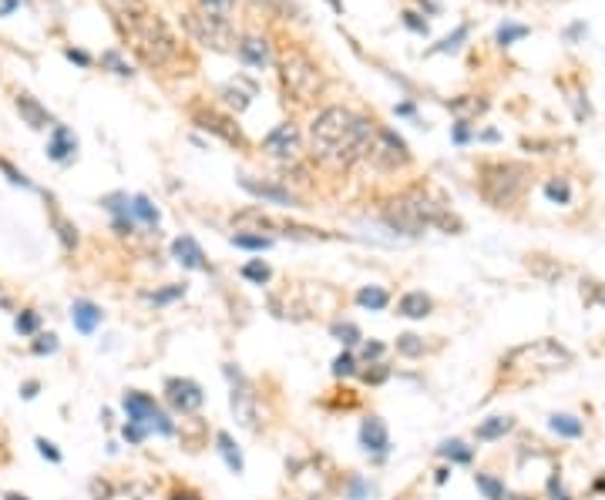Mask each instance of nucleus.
<instances>
[{
	"label": "nucleus",
	"instance_id": "f257e3e1",
	"mask_svg": "<svg viewBox=\"0 0 605 500\" xmlns=\"http://www.w3.org/2000/svg\"><path fill=\"white\" fill-rule=\"evenodd\" d=\"M374 135L377 125H370L367 118L353 115L347 108H326L309 128V152L320 165L343 171L370 154Z\"/></svg>",
	"mask_w": 605,
	"mask_h": 500
},
{
	"label": "nucleus",
	"instance_id": "f03ea898",
	"mask_svg": "<svg viewBox=\"0 0 605 500\" xmlns=\"http://www.w3.org/2000/svg\"><path fill=\"white\" fill-rule=\"evenodd\" d=\"M104 7L115 13L118 30L125 34L128 47L148 67H168L179 57V40L165 27V21L145 7V0H104Z\"/></svg>",
	"mask_w": 605,
	"mask_h": 500
},
{
	"label": "nucleus",
	"instance_id": "7ed1b4c3",
	"mask_svg": "<svg viewBox=\"0 0 605 500\" xmlns=\"http://www.w3.org/2000/svg\"><path fill=\"white\" fill-rule=\"evenodd\" d=\"M528 175L531 171L518 161H488V165H481V175H477V192L488 205L508 208L525 195Z\"/></svg>",
	"mask_w": 605,
	"mask_h": 500
},
{
	"label": "nucleus",
	"instance_id": "20e7f679",
	"mask_svg": "<svg viewBox=\"0 0 605 500\" xmlns=\"http://www.w3.org/2000/svg\"><path fill=\"white\" fill-rule=\"evenodd\" d=\"M508 370L521 373V380H538L545 373L565 370L572 366V353L565 346H558L555 339H538V343H528V346H518L508 353Z\"/></svg>",
	"mask_w": 605,
	"mask_h": 500
},
{
	"label": "nucleus",
	"instance_id": "39448f33",
	"mask_svg": "<svg viewBox=\"0 0 605 500\" xmlns=\"http://www.w3.org/2000/svg\"><path fill=\"white\" fill-rule=\"evenodd\" d=\"M279 71H283V84L289 88V94H296L299 101L313 98L320 88V67L299 47H286L283 57H279Z\"/></svg>",
	"mask_w": 605,
	"mask_h": 500
},
{
	"label": "nucleus",
	"instance_id": "423d86ee",
	"mask_svg": "<svg viewBox=\"0 0 605 500\" xmlns=\"http://www.w3.org/2000/svg\"><path fill=\"white\" fill-rule=\"evenodd\" d=\"M121 407H125V413H128V424H142V426H148V430H158L162 436L175 433L172 420L158 410V403H155L148 393H142V390H128V393L121 397Z\"/></svg>",
	"mask_w": 605,
	"mask_h": 500
},
{
	"label": "nucleus",
	"instance_id": "0eeeda50",
	"mask_svg": "<svg viewBox=\"0 0 605 500\" xmlns=\"http://www.w3.org/2000/svg\"><path fill=\"white\" fill-rule=\"evenodd\" d=\"M226 376H229V407H232V416H235V424L245 426V430H256V390L252 383L245 380L243 373L235 370V366H226Z\"/></svg>",
	"mask_w": 605,
	"mask_h": 500
},
{
	"label": "nucleus",
	"instance_id": "6e6552de",
	"mask_svg": "<svg viewBox=\"0 0 605 500\" xmlns=\"http://www.w3.org/2000/svg\"><path fill=\"white\" fill-rule=\"evenodd\" d=\"M377 168H384V171H397L411 161V152H407V142L400 138L397 131L390 128H377L374 135V144H370V154H367Z\"/></svg>",
	"mask_w": 605,
	"mask_h": 500
},
{
	"label": "nucleus",
	"instance_id": "1a4fd4ad",
	"mask_svg": "<svg viewBox=\"0 0 605 500\" xmlns=\"http://www.w3.org/2000/svg\"><path fill=\"white\" fill-rule=\"evenodd\" d=\"M185 27L202 47H212V51H232V44H235L229 21H216V17H206V13H189Z\"/></svg>",
	"mask_w": 605,
	"mask_h": 500
},
{
	"label": "nucleus",
	"instance_id": "9d476101",
	"mask_svg": "<svg viewBox=\"0 0 605 500\" xmlns=\"http://www.w3.org/2000/svg\"><path fill=\"white\" fill-rule=\"evenodd\" d=\"M165 399L172 403L175 413H195L206 403V393H202V386L195 383V380L172 376V380H165Z\"/></svg>",
	"mask_w": 605,
	"mask_h": 500
},
{
	"label": "nucleus",
	"instance_id": "9b49d317",
	"mask_svg": "<svg viewBox=\"0 0 605 500\" xmlns=\"http://www.w3.org/2000/svg\"><path fill=\"white\" fill-rule=\"evenodd\" d=\"M262 148H266V154H272V158H279V161H296L299 158V131L296 125H279V128H272L270 135H266V142H262Z\"/></svg>",
	"mask_w": 605,
	"mask_h": 500
},
{
	"label": "nucleus",
	"instance_id": "f8f14e48",
	"mask_svg": "<svg viewBox=\"0 0 605 500\" xmlns=\"http://www.w3.org/2000/svg\"><path fill=\"white\" fill-rule=\"evenodd\" d=\"M360 447L367 453H374L377 460H384L387 450H390V433H387V424L380 416H367L360 424Z\"/></svg>",
	"mask_w": 605,
	"mask_h": 500
},
{
	"label": "nucleus",
	"instance_id": "ddd939ff",
	"mask_svg": "<svg viewBox=\"0 0 605 500\" xmlns=\"http://www.w3.org/2000/svg\"><path fill=\"white\" fill-rule=\"evenodd\" d=\"M239 185H243L249 195L262 198V202H272V205H286V208L296 205V195L289 192V188H279V185H270V181H256V178H249V175H243V178H239Z\"/></svg>",
	"mask_w": 605,
	"mask_h": 500
},
{
	"label": "nucleus",
	"instance_id": "4468645a",
	"mask_svg": "<svg viewBox=\"0 0 605 500\" xmlns=\"http://www.w3.org/2000/svg\"><path fill=\"white\" fill-rule=\"evenodd\" d=\"M172 256H175V262L185 266V269H209L206 252H202V245L195 242L192 235H179V239L172 242Z\"/></svg>",
	"mask_w": 605,
	"mask_h": 500
},
{
	"label": "nucleus",
	"instance_id": "2eb2a0df",
	"mask_svg": "<svg viewBox=\"0 0 605 500\" xmlns=\"http://www.w3.org/2000/svg\"><path fill=\"white\" fill-rule=\"evenodd\" d=\"M71 322H74V329L81 336H91L101 326V309L94 302H88V299H74L71 302Z\"/></svg>",
	"mask_w": 605,
	"mask_h": 500
},
{
	"label": "nucleus",
	"instance_id": "dca6fc26",
	"mask_svg": "<svg viewBox=\"0 0 605 500\" xmlns=\"http://www.w3.org/2000/svg\"><path fill=\"white\" fill-rule=\"evenodd\" d=\"M434 312V299L427 292H407L400 295L397 302V316H404V319H427Z\"/></svg>",
	"mask_w": 605,
	"mask_h": 500
},
{
	"label": "nucleus",
	"instance_id": "f3484780",
	"mask_svg": "<svg viewBox=\"0 0 605 500\" xmlns=\"http://www.w3.org/2000/svg\"><path fill=\"white\" fill-rule=\"evenodd\" d=\"M511 430H515V420L511 416H488L484 424L474 426V440L477 443H494V440H501Z\"/></svg>",
	"mask_w": 605,
	"mask_h": 500
},
{
	"label": "nucleus",
	"instance_id": "a211bd4d",
	"mask_svg": "<svg viewBox=\"0 0 605 500\" xmlns=\"http://www.w3.org/2000/svg\"><path fill=\"white\" fill-rule=\"evenodd\" d=\"M74 152H77L74 135H71L65 125H54V135H51V144H48V154H51L54 161H67V158H74Z\"/></svg>",
	"mask_w": 605,
	"mask_h": 500
},
{
	"label": "nucleus",
	"instance_id": "6ab92c4d",
	"mask_svg": "<svg viewBox=\"0 0 605 500\" xmlns=\"http://www.w3.org/2000/svg\"><path fill=\"white\" fill-rule=\"evenodd\" d=\"M17 111H21V118H24L30 128H48V125L54 121V118L48 115V108H40L30 94H17Z\"/></svg>",
	"mask_w": 605,
	"mask_h": 500
},
{
	"label": "nucleus",
	"instance_id": "aec40b11",
	"mask_svg": "<svg viewBox=\"0 0 605 500\" xmlns=\"http://www.w3.org/2000/svg\"><path fill=\"white\" fill-rule=\"evenodd\" d=\"M216 450L222 453V460H226V467H229L232 474H243V470H245L243 450L232 443V436L226 433V430H219V433H216Z\"/></svg>",
	"mask_w": 605,
	"mask_h": 500
},
{
	"label": "nucleus",
	"instance_id": "412c9836",
	"mask_svg": "<svg viewBox=\"0 0 605 500\" xmlns=\"http://www.w3.org/2000/svg\"><path fill=\"white\" fill-rule=\"evenodd\" d=\"M239 57H243L249 67H262L270 61V47L262 38H243L239 40Z\"/></svg>",
	"mask_w": 605,
	"mask_h": 500
},
{
	"label": "nucleus",
	"instance_id": "4be33fe9",
	"mask_svg": "<svg viewBox=\"0 0 605 500\" xmlns=\"http://www.w3.org/2000/svg\"><path fill=\"white\" fill-rule=\"evenodd\" d=\"M548 426H552L555 436H565V440H579L585 433V424H582L579 416H572V413H555V416H548Z\"/></svg>",
	"mask_w": 605,
	"mask_h": 500
},
{
	"label": "nucleus",
	"instance_id": "5701e85b",
	"mask_svg": "<svg viewBox=\"0 0 605 500\" xmlns=\"http://www.w3.org/2000/svg\"><path fill=\"white\" fill-rule=\"evenodd\" d=\"M252 94H256V88H252L249 81H235V84H226V88H222V98H226V104H229V108H235V111L249 108Z\"/></svg>",
	"mask_w": 605,
	"mask_h": 500
},
{
	"label": "nucleus",
	"instance_id": "b1692460",
	"mask_svg": "<svg viewBox=\"0 0 605 500\" xmlns=\"http://www.w3.org/2000/svg\"><path fill=\"white\" fill-rule=\"evenodd\" d=\"M357 302L363 309H370V312H380V309L390 306V292L380 289V285H363L360 292H357Z\"/></svg>",
	"mask_w": 605,
	"mask_h": 500
},
{
	"label": "nucleus",
	"instance_id": "393cba45",
	"mask_svg": "<svg viewBox=\"0 0 605 500\" xmlns=\"http://www.w3.org/2000/svg\"><path fill=\"white\" fill-rule=\"evenodd\" d=\"M438 453L451 463H471L474 460V447H467L464 440H444V443L438 447Z\"/></svg>",
	"mask_w": 605,
	"mask_h": 500
},
{
	"label": "nucleus",
	"instance_id": "a878e982",
	"mask_svg": "<svg viewBox=\"0 0 605 500\" xmlns=\"http://www.w3.org/2000/svg\"><path fill=\"white\" fill-rule=\"evenodd\" d=\"M474 487L484 494V500H504V497H508V490H504V480H498V477L484 474V470H477V474H474Z\"/></svg>",
	"mask_w": 605,
	"mask_h": 500
},
{
	"label": "nucleus",
	"instance_id": "bb28decb",
	"mask_svg": "<svg viewBox=\"0 0 605 500\" xmlns=\"http://www.w3.org/2000/svg\"><path fill=\"white\" fill-rule=\"evenodd\" d=\"M48 208H51L54 229H57V235H61V242H65V249H67V252H71V249H74V245H77V229H74V225H71V222H67L65 215H61V212H57V208H54V202H51V198H48Z\"/></svg>",
	"mask_w": 605,
	"mask_h": 500
},
{
	"label": "nucleus",
	"instance_id": "cd10ccee",
	"mask_svg": "<svg viewBox=\"0 0 605 500\" xmlns=\"http://www.w3.org/2000/svg\"><path fill=\"white\" fill-rule=\"evenodd\" d=\"M202 128H212L216 135H222L229 144H243V135H239V128H229V121H222L219 115H206V118H202Z\"/></svg>",
	"mask_w": 605,
	"mask_h": 500
},
{
	"label": "nucleus",
	"instance_id": "c85d7f7f",
	"mask_svg": "<svg viewBox=\"0 0 605 500\" xmlns=\"http://www.w3.org/2000/svg\"><path fill=\"white\" fill-rule=\"evenodd\" d=\"M232 245L235 249H249V252H266L272 245L270 235H252V232H239V235H232Z\"/></svg>",
	"mask_w": 605,
	"mask_h": 500
},
{
	"label": "nucleus",
	"instance_id": "c756f323",
	"mask_svg": "<svg viewBox=\"0 0 605 500\" xmlns=\"http://www.w3.org/2000/svg\"><path fill=\"white\" fill-rule=\"evenodd\" d=\"M243 279H249L252 285H266L272 279V269L262 262V258H252V262H245L243 266Z\"/></svg>",
	"mask_w": 605,
	"mask_h": 500
},
{
	"label": "nucleus",
	"instance_id": "7c9ffc66",
	"mask_svg": "<svg viewBox=\"0 0 605 500\" xmlns=\"http://www.w3.org/2000/svg\"><path fill=\"white\" fill-rule=\"evenodd\" d=\"M131 212H135V218H142L148 229H155V225H158V208H155L152 202L145 198V195H135V198H131Z\"/></svg>",
	"mask_w": 605,
	"mask_h": 500
},
{
	"label": "nucleus",
	"instance_id": "2f4dec72",
	"mask_svg": "<svg viewBox=\"0 0 605 500\" xmlns=\"http://www.w3.org/2000/svg\"><path fill=\"white\" fill-rule=\"evenodd\" d=\"M235 0H199V13L206 17H216V21H229Z\"/></svg>",
	"mask_w": 605,
	"mask_h": 500
},
{
	"label": "nucleus",
	"instance_id": "473e14b6",
	"mask_svg": "<svg viewBox=\"0 0 605 500\" xmlns=\"http://www.w3.org/2000/svg\"><path fill=\"white\" fill-rule=\"evenodd\" d=\"M424 339L421 336H413V333H404V336H397V353L400 356H407V359H417V356H424Z\"/></svg>",
	"mask_w": 605,
	"mask_h": 500
},
{
	"label": "nucleus",
	"instance_id": "72a5a7b5",
	"mask_svg": "<svg viewBox=\"0 0 605 500\" xmlns=\"http://www.w3.org/2000/svg\"><path fill=\"white\" fill-rule=\"evenodd\" d=\"M182 295H185V285H182V283H172L168 289L148 292V302H152V306H168V302H175V299H182Z\"/></svg>",
	"mask_w": 605,
	"mask_h": 500
},
{
	"label": "nucleus",
	"instance_id": "f704fd0d",
	"mask_svg": "<svg viewBox=\"0 0 605 500\" xmlns=\"http://www.w3.org/2000/svg\"><path fill=\"white\" fill-rule=\"evenodd\" d=\"M330 333H333L336 339L343 343V346H357V343H360V339H363V336H360V329H357L353 322H333V329H330Z\"/></svg>",
	"mask_w": 605,
	"mask_h": 500
},
{
	"label": "nucleus",
	"instance_id": "c9c22d12",
	"mask_svg": "<svg viewBox=\"0 0 605 500\" xmlns=\"http://www.w3.org/2000/svg\"><path fill=\"white\" fill-rule=\"evenodd\" d=\"M545 195H548L552 202H558V205H568V198H572V192H568V181H565V178H552L548 185H545Z\"/></svg>",
	"mask_w": 605,
	"mask_h": 500
},
{
	"label": "nucleus",
	"instance_id": "e433bc0d",
	"mask_svg": "<svg viewBox=\"0 0 605 500\" xmlns=\"http://www.w3.org/2000/svg\"><path fill=\"white\" fill-rule=\"evenodd\" d=\"M521 38H528V27L525 24H504L501 30H498V44H501V47H508V44H515V40H521Z\"/></svg>",
	"mask_w": 605,
	"mask_h": 500
},
{
	"label": "nucleus",
	"instance_id": "4c0bfd02",
	"mask_svg": "<svg viewBox=\"0 0 605 500\" xmlns=\"http://www.w3.org/2000/svg\"><path fill=\"white\" fill-rule=\"evenodd\" d=\"M38 326H40V316H38V312H30V309H27V312H21V316L13 319V329H17L21 336L38 333Z\"/></svg>",
	"mask_w": 605,
	"mask_h": 500
},
{
	"label": "nucleus",
	"instance_id": "58836bf2",
	"mask_svg": "<svg viewBox=\"0 0 605 500\" xmlns=\"http://www.w3.org/2000/svg\"><path fill=\"white\" fill-rule=\"evenodd\" d=\"M353 373H357V356H353L350 349H343V353L333 359V376H353Z\"/></svg>",
	"mask_w": 605,
	"mask_h": 500
},
{
	"label": "nucleus",
	"instance_id": "ea45409f",
	"mask_svg": "<svg viewBox=\"0 0 605 500\" xmlns=\"http://www.w3.org/2000/svg\"><path fill=\"white\" fill-rule=\"evenodd\" d=\"M370 370H360V380L363 383H370V386H380V383H387V376H390V370H387L384 363H367Z\"/></svg>",
	"mask_w": 605,
	"mask_h": 500
},
{
	"label": "nucleus",
	"instance_id": "a19ab883",
	"mask_svg": "<svg viewBox=\"0 0 605 500\" xmlns=\"http://www.w3.org/2000/svg\"><path fill=\"white\" fill-rule=\"evenodd\" d=\"M101 64H108L111 71H115V74H121V77L131 74V67L121 61V54H118V51H104V54H101Z\"/></svg>",
	"mask_w": 605,
	"mask_h": 500
},
{
	"label": "nucleus",
	"instance_id": "79ce46f5",
	"mask_svg": "<svg viewBox=\"0 0 605 500\" xmlns=\"http://www.w3.org/2000/svg\"><path fill=\"white\" fill-rule=\"evenodd\" d=\"M34 443H38V453H40V457H44V460H51V463H61V450L54 447L51 440H44V436H38Z\"/></svg>",
	"mask_w": 605,
	"mask_h": 500
},
{
	"label": "nucleus",
	"instance_id": "37998d69",
	"mask_svg": "<svg viewBox=\"0 0 605 500\" xmlns=\"http://www.w3.org/2000/svg\"><path fill=\"white\" fill-rule=\"evenodd\" d=\"M384 353H387L384 343H377V339H367V343H363V353H360V356L367 359V363H380V356H384Z\"/></svg>",
	"mask_w": 605,
	"mask_h": 500
},
{
	"label": "nucleus",
	"instance_id": "c03bdc74",
	"mask_svg": "<svg viewBox=\"0 0 605 500\" xmlns=\"http://www.w3.org/2000/svg\"><path fill=\"white\" fill-rule=\"evenodd\" d=\"M34 353H38V356H51V353H57V336L54 333L40 336L38 343H34Z\"/></svg>",
	"mask_w": 605,
	"mask_h": 500
},
{
	"label": "nucleus",
	"instance_id": "a18cd8bd",
	"mask_svg": "<svg viewBox=\"0 0 605 500\" xmlns=\"http://www.w3.org/2000/svg\"><path fill=\"white\" fill-rule=\"evenodd\" d=\"M367 494H370V487L363 484L360 477L353 474L350 477V490H347V500H367Z\"/></svg>",
	"mask_w": 605,
	"mask_h": 500
},
{
	"label": "nucleus",
	"instance_id": "49530a36",
	"mask_svg": "<svg viewBox=\"0 0 605 500\" xmlns=\"http://www.w3.org/2000/svg\"><path fill=\"white\" fill-rule=\"evenodd\" d=\"M464 38H467V27H457V30L451 34V38H444V40H440V44H438V51H457Z\"/></svg>",
	"mask_w": 605,
	"mask_h": 500
},
{
	"label": "nucleus",
	"instance_id": "de8ad7c7",
	"mask_svg": "<svg viewBox=\"0 0 605 500\" xmlns=\"http://www.w3.org/2000/svg\"><path fill=\"white\" fill-rule=\"evenodd\" d=\"M121 433H125V440H128V443H142L145 436H148V426H142V424H125V430H121Z\"/></svg>",
	"mask_w": 605,
	"mask_h": 500
},
{
	"label": "nucleus",
	"instance_id": "09e8293b",
	"mask_svg": "<svg viewBox=\"0 0 605 500\" xmlns=\"http://www.w3.org/2000/svg\"><path fill=\"white\" fill-rule=\"evenodd\" d=\"M589 292H595V295H582L589 306H605V289L599 283H589Z\"/></svg>",
	"mask_w": 605,
	"mask_h": 500
},
{
	"label": "nucleus",
	"instance_id": "8fccbe9b",
	"mask_svg": "<svg viewBox=\"0 0 605 500\" xmlns=\"http://www.w3.org/2000/svg\"><path fill=\"white\" fill-rule=\"evenodd\" d=\"M0 171H4V175H7V178H11L13 185H24V188H30V181H27L24 175L17 171V168H11V165H7V161H0Z\"/></svg>",
	"mask_w": 605,
	"mask_h": 500
},
{
	"label": "nucleus",
	"instance_id": "3c124183",
	"mask_svg": "<svg viewBox=\"0 0 605 500\" xmlns=\"http://www.w3.org/2000/svg\"><path fill=\"white\" fill-rule=\"evenodd\" d=\"M548 497L552 500H568V494L562 490V477L552 474V480H548Z\"/></svg>",
	"mask_w": 605,
	"mask_h": 500
},
{
	"label": "nucleus",
	"instance_id": "603ef678",
	"mask_svg": "<svg viewBox=\"0 0 605 500\" xmlns=\"http://www.w3.org/2000/svg\"><path fill=\"white\" fill-rule=\"evenodd\" d=\"M454 142L457 144L471 142V125H467V121H457V125H454Z\"/></svg>",
	"mask_w": 605,
	"mask_h": 500
},
{
	"label": "nucleus",
	"instance_id": "864d4df0",
	"mask_svg": "<svg viewBox=\"0 0 605 500\" xmlns=\"http://www.w3.org/2000/svg\"><path fill=\"white\" fill-rule=\"evenodd\" d=\"M404 24L411 27V30H417V34H427V21H421L417 13H404Z\"/></svg>",
	"mask_w": 605,
	"mask_h": 500
},
{
	"label": "nucleus",
	"instance_id": "5fc2aeb1",
	"mask_svg": "<svg viewBox=\"0 0 605 500\" xmlns=\"http://www.w3.org/2000/svg\"><path fill=\"white\" fill-rule=\"evenodd\" d=\"M168 500H202V497H199L192 487H175L172 494H168Z\"/></svg>",
	"mask_w": 605,
	"mask_h": 500
},
{
	"label": "nucleus",
	"instance_id": "6e6d98bb",
	"mask_svg": "<svg viewBox=\"0 0 605 500\" xmlns=\"http://www.w3.org/2000/svg\"><path fill=\"white\" fill-rule=\"evenodd\" d=\"M38 390H40L38 380H27V383L21 386V397H24V399H34V397H38Z\"/></svg>",
	"mask_w": 605,
	"mask_h": 500
},
{
	"label": "nucleus",
	"instance_id": "4d7b16f0",
	"mask_svg": "<svg viewBox=\"0 0 605 500\" xmlns=\"http://www.w3.org/2000/svg\"><path fill=\"white\" fill-rule=\"evenodd\" d=\"M67 57L74 61V64H91V57L84 51H74V47H67Z\"/></svg>",
	"mask_w": 605,
	"mask_h": 500
},
{
	"label": "nucleus",
	"instance_id": "13d9d810",
	"mask_svg": "<svg viewBox=\"0 0 605 500\" xmlns=\"http://www.w3.org/2000/svg\"><path fill=\"white\" fill-rule=\"evenodd\" d=\"M17 4H21V0H0V17H7L11 11H17Z\"/></svg>",
	"mask_w": 605,
	"mask_h": 500
},
{
	"label": "nucleus",
	"instance_id": "bf43d9fd",
	"mask_svg": "<svg viewBox=\"0 0 605 500\" xmlns=\"http://www.w3.org/2000/svg\"><path fill=\"white\" fill-rule=\"evenodd\" d=\"M448 477H451V467H440V470H438V477H434V480H438V484H444Z\"/></svg>",
	"mask_w": 605,
	"mask_h": 500
},
{
	"label": "nucleus",
	"instance_id": "052dcab7",
	"mask_svg": "<svg viewBox=\"0 0 605 500\" xmlns=\"http://www.w3.org/2000/svg\"><path fill=\"white\" fill-rule=\"evenodd\" d=\"M7 500H30V497H24V494H7Z\"/></svg>",
	"mask_w": 605,
	"mask_h": 500
},
{
	"label": "nucleus",
	"instance_id": "680f3d73",
	"mask_svg": "<svg viewBox=\"0 0 605 500\" xmlns=\"http://www.w3.org/2000/svg\"><path fill=\"white\" fill-rule=\"evenodd\" d=\"M508 500H531V497H508Z\"/></svg>",
	"mask_w": 605,
	"mask_h": 500
}]
</instances>
